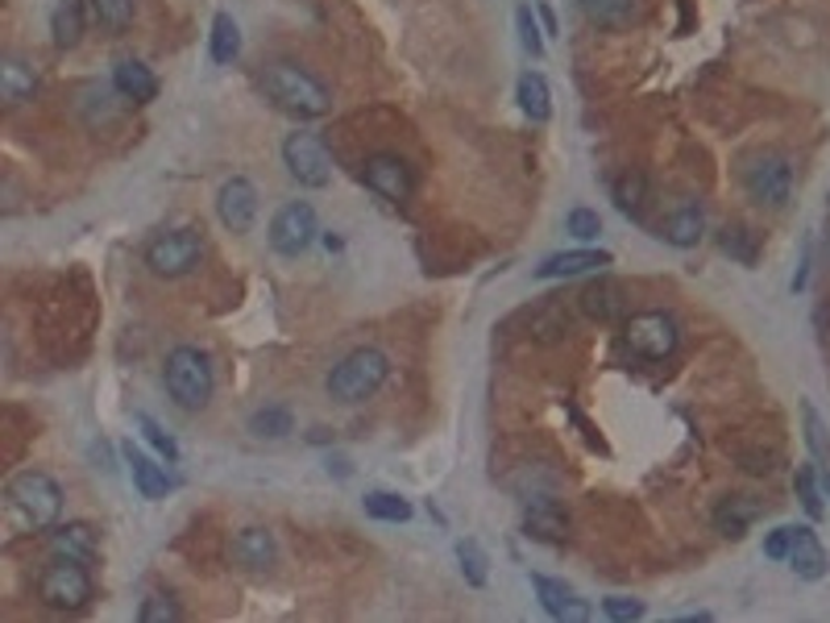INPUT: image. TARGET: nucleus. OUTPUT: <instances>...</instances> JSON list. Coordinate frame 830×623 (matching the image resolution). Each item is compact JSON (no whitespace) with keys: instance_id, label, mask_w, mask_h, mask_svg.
<instances>
[{"instance_id":"nucleus-1","label":"nucleus","mask_w":830,"mask_h":623,"mask_svg":"<svg viewBox=\"0 0 830 623\" xmlns=\"http://www.w3.org/2000/svg\"><path fill=\"white\" fill-rule=\"evenodd\" d=\"M63 515V487L46 469H22L4 482V520L13 533H50Z\"/></svg>"},{"instance_id":"nucleus-2","label":"nucleus","mask_w":830,"mask_h":623,"mask_svg":"<svg viewBox=\"0 0 830 623\" xmlns=\"http://www.w3.org/2000/svg\"><path fill=\"white\" fill-rule=\"evenodd\" d=\"M263 91L270 96V105L274 109H283L286 117H295V121H316V117H328L332 112V91L320 75H312L307 68L300 63H270L263 71Z\"/></svg>"},{"instance_id":"nucleus-3","label":"nucleus","mask_w":830,"mask_h":623,"mask_svg":"<svg viewBox=\"0 0 830 623\" xmlns=\"http://www.w3.org/2000/svg\"><path fill=\"white\" fill-rule=\"evenodd\" d=\"M162 382H167V395L183 412H204L212 403L217 391V375H212V357L196 350V345H175L167 354L162 366Z\"/></svg>"},{"instance_id":"nucleus-4","label":"nucleus","mask_w":830,"mask_h":623,"mask_svg":"<svg viewBox=\"0 0 830 623\" xmlns=\"http://www.w3.org/2000/svg\"><path fill=\"white\" fill-rule=\"evenodd\" d=\"M391 375V362L382 350H353L350 357H341L328 375V395L337 403H366L370 395H378V387Z\"/></svg>"},{"instance_id":"nucleus-5","label":"nucleus","mask_w":830,"mask_h":623,"mask_svg":"<svg viewBox=\"0 0 830 623\" xmlns=\"http://www.w3.org/2000/svg\"><path fill=\"white\" fill-rule=\"evenodd\" d=\"M91 595H96V586H91L88 565H80V561L54 557L42 574H38V599H42L50 611H66V615H75V611H84V607H88Z\"/></svg>"},{"instance_id":"nucleus-6","label":"nucleus","mask_w":830,"mask_h":623,"mask_svg":"<svg viewBox=\"0 0 830 623\" xmlns=\"http://www.w3.org/2000/svg\"><path fill=\"white\" fill-rule=\"evenodd\" d=\"M743 192L760 208H772L781 212L789 200H793V162L777 150H765V155H752L743 162Z\"/></svg>"},{"instance_id":"nucleus-7","label":"nucleus","mask_w":830,"mask_h":623,"mask_svg":"<svg viewBox=\"0 0 830 623\" xmlns=\"http://www.w3.org/2000/svg\"><path fill=\"white\" fill-rule=\"evenodd\" d=\"M142 262L158 279H183L204 262V237H199V229H167V233L150 237Z\"/></svg>"},{"instance_id":"nucleus-8","label":"nucleus","mask_w":830,"mask_h":623,"mask_svg":"<svg viewBox=\"0 0 830 623\" xmlns=\"http://www.w3.org/2000/svg\"><path fill=\"white\" fill-rule=\"evenodd\" d=\"M623 341H627V350H632L635 357L664 362V357L678 354L681 329L669 312H635V316H627V325H623Z\"/></svg>"},{"instance_id":"nucleus-9","label":"nucleus","mask_w":830,"mask_h":623,"mask_svg":"<svg viewBox=\"0 0 830 623\" xmlns=\"http://www.w3.org/2000/svg\"><path fill=\"white\" fill-rule=\"evenodd\" d=\"M316 233H320L316 208L304 200L283 204V208L274 212V221H270V245H274V254H283V258H300V254H307L312 242H316Z\"/></svg>"},{"instance_id":"nucleus-10","label":"nucleus","mask_w":830,"mask_h":623,"mask_svg":"<svg viewBox=\"0 0 830 623\" xmlns=\"http://www.w3.org/2000/svg\"><path fill=\"white\" fill-rule=\"evenodd\" d=\"M283 162L286 175L300 187H328L332 183V155L316 134H291L283 142Z\"/></svg>"},{"instance_id":"nucleus-11","label":"nucleus","mask_w":830,"mask_h":623,"mask_svg":"<svg viewBox=\"0 0 830 623\" xmlns=\"http://www.w3.org/2000/svg\"><path fill=\"white\" fill-rule=\"evenodd\" d=\"M362 183L370 187L374 196H382V200H391V204L412 200V192H415L412 167H407L399 155H370L366 158V162H362Z\"/></svg>"},{"instance_id":"nucleus-12","label":"nucleus","mask_w":830,"mask_h":623,"mask_svg":"<svg viewBox=\"0 0 830 623\" xmlns=\"http://www.w3.org/2000/svg\"><path fill=\"white\" fill-rule=\"evenodd\" d=\"M217 217L229 233H249L254 217H258V187L245 175L224 179L217 192Z\"/></svg>"},{"instance_id":"nucleus-13","label":"nucleus","mask_w":830,"mask_h":623,"mask_svg":"<svg viewBox=\"0 0 830 623\" xmlns=\"http://www.w3.org/2000/svg\"><path fill=\"white\" fill-rule=\"evenodd\" d=\"M614 258L611 249H561V254H548L540 267L532 270L536 279H577V274H594V270H607Z\"/></svg>"},{"instance_id":"nucleus-14","label":"nucleus","mask_w":830,"mask_h":623,"mask_svg":"<svg viewBox=\"0 0 830 623\" xmlns=\"http://www.w3.org/2000/svg\"><path fill=\"white\" fill-rule=\"evenodd\" d=\"M46 545H50V553L54 557L80 561V565H91V561H96V549H100L96 528H91L88 520H66V524H59V528H50Z\"/></svg>"},{"instance_id":"nucleus-15","label":"nucleus","mask_w":830,"mask_h":623,"mask_svg":"<svg viewBox=\"0 0 830 623\" xmlns=\"http://www.w3.org/2000/svg\"><path fill=\"white\" fill-rule=\"evenodd\" d=\"M532 590H536V599H540V607H545L552 620H565V623L590 620V602L577 599L565 582H552V578H545V574H532Z\"/></svg>"},{"instance_id":"nucleus-16","label":"nucleus","mask_w":830,"mask_h":623,"mask_svg":"<svg viewBox=\"0 0 830 623\" xmlns=\"http://www.w3.org/2000/svg\"><path fill=\"white\" fill-rule=\"evenodd\" d=\"M827 565L830 561L818 533H814L809 524H797V528H793V545H789V570H793L797 578L818 582V578H827Z\"/></svg>"},{"instance_id":"nucleus-17","label":"nucleus","mask_w":830,"mask_h":623,"mask_svg":"<svg viewBox=\"0 0 830 623\" xmlns=\"http://www.w3.org/2000/svg\"><path fill=\"white\" fill-rule=\"evenodd\" d=\"M582 308L586 316H594L598 325H614V320H627V288L614 283V279H598L590 288L582 291Z\"/></svg>"},{"instance_id":"nucleus-18","label":"nucleus","mask_w":830,"mask_h":623,"mask_svg":"<svg viewBox=\"0 0 830 623\" xmlns=\"http://www.w3.org/2000/svg\"><path fill=\"white\" fill-rule=\"evenodd\" d=\"M125 466H130L133 487H137L142 499H150V503L167 499V490H171V474H167V466H158L150 453H142L133 441L125 445Z\"/></svg>"},{"instance_id":"nucleus-19","label":"nucleus","mask_w":830,"mask_h":623,"mask_svg":"<svg viewBox=\"0 0 830 623\" xmlns=\"http://www.w3.org/2000/svg\"><path fill=\"white\" fill-rule=\"evenodd\" d=\"M112 88L121 100H133V105H150L158 96V75H154L142 59H121L112 68Z\"/></svg>"},{"instance_id":"nucleus-20","label":"nucleus","mask_w":830,"mask_h":623,"mask_svg":"<svg viewBox=\"0 0 830 623\" xmlns=\"http://www.w3.org/2000/svg\"><path fill=\"white\" fill-rule=\"evenodd\" d=\"M229 553H233V561H237L241 570L263 574V570L274 565V536L266 533V528H241V533H233Z\"/></svg>"},{"instance_id":"nucleus-21","label":"nucleus","mask_w":830,"mask_h":623,"mask_svg":"<svg viewBox=\"0 0 830 623\" xmlns=\"http://www.w3.org/2000/svg\"><path fill=\"white\" fill-rule=\"evenodd\" d=\"M701 233H706V212H701L698 200L678 204V208L664 217V224H660V237H664L669 245H678V249H689V245H698Z\"/></svg>"},{"instance_id":"nucleus-22","label":"nucleus","mask_w":830,"mask_h":623,"mask_svg":"<svg viewBox=\"0 0 830 623\" xmlns=\"http://www.w3.org/2000/svg\"><path fill=\"white\" fill-rule=\"evenodd\" d=\"M760 515H765V503H760V499L731 494V499H722V508L715 512V528H719L722 536H731V540H743Z\"/></svg>"},{"instance_id":"nucleus-23","label":"nucleus","mask_w":830,"mask_h":623,"mask_svg":"<svg viewBox=\"0 0 830 623\" xmlns=\"http://www.w3.org/2000/svg\"><path fill=\"white\" fill-rule=\"evenodd\" d=\"M34 91H38V71L29 68L25 59H17V54L0 59V100H4L9 109L34 100Z\"/></svg>"},{"instance_id":"nucleus-24","label":"nucleus","mask_w":830,"mask_h":623,"mask_svg":"<svg viewBox=\"0 0 830 623\" xmlns=\"http://www.w3.org/2000/svg\"><path fill=\"white\" fill-rule=\"evenodd\" d=\"M88 25H91L88 0H59V9H54V17H50L54 46H59V50L80 46V38H84V29H88Z\"/></svg>"},{"instance_id":"nucleus-25","label":"nucleus","mask_w":830,"mask_h":623,"mask_svg":"<svg viewBox=\"0 0 830 623\" xmlns=\"http://www.w3.org/2000/svg\"><path fill=\"white\" fill-rule=\"evenodd\" d=\"M524 528L527 536H540V540H565L569 520L552 499H532L524 512Z\"/></svg>"},{"instance_id":"nucleus-26","label":"nucleus","mask_w":830,"mask_h":623,"mask_svg":"<svg viewBox=\"0 0 830 623\" xmlns=\"http://www.w3.org/2000/svg\"><path fill=\"white\" fill-rule=\"evenodd\" d=\"M515 96H520V109H524L527 121L545 125L548 117H552V91H548V84H545V75H540V71H524V75H520V88H515Z\"/></svg>"},{"instance_id":"nucleus-27","label":"nucleus","mask_w":830,"mask_h":623,"mask_svg":"<svg viewBox=\"0 0 830 623\" xmlns=\"http://www.w3.org/2000/svg\"><path fill=\"white\" fill-rule=\"evenodd\" d=\"M577 9L598 29H627L635 22V0H577Z\"/></svg>"},{"instance_id":"nucleus-28","label":"nucleus","mask_w":830,"mask_h":623,"mask_svg":"<svg viewBox=\"0 0 830 623\" xmlns=\"http://www.w3.org/2000/svg\"><path fill=\"white\" fill-rule=\"evenodd\" d=\"M137 13V0H88V17L100 34H125Z\"/></svg>"},{"instance_id":"nucleus-29","label":"nucleus","mask_w":830,"mask_h":623,"mask_svg":"<svg viewBox=\"0 0 830 623\" xmlns=\"http://www.w3.org/2000/svg\"><path fill=\"white\" fill-rule=\"evenodd\" d=\"M611 200H614V208H619L623 217L639 221V217H644V208H648V179L639 175V171L619 175L614 179V187H611Z\"/></svg>"},{"instance_id":"nucleus-30","label":"nucleus","mask_w":830,"mask_h":623,"mask_svg":"<svg viewBox=\"0 0 830 623\" xmlns=\"http://www.w3.org/2000/svg\"><path fill=\"white\" fill-rule=\"evenodd\" d=\"M208 50H212V63H220V68L237 63L241 25L233 22V13H217V17H212V38H208Z\"/></svg>"},{"instance_id":"nucleus-31","label":"nucleus","mask_w":830,"mask_h":623,"mask_svg":"<svg viewBox=\"0 0 830 623\" xmlns=\"http://www.w3.org/2000/svg\"><path fill=\"white\" fill-rule=\"evenodd\" d=\"M249 432L263 437V441H283L286 432H295V416H291V407L270 403V407H258V412L249 416Z\"/></svg>"},{"instance_id":"nucleus-32","label":"nucleus","mask_w":830,"mask_h":623,"mask_svg":"<svg viewBox=\"0 0 830 623\" xmlns=\"http://www.w3.org/2000/svg\"><path fill=\"white\" fill-rule=\"evenodd\" d=\"M362 508L370 520H382V524H407L412 520V503L403 494H391V490H370L362 499Z\"/></svg>"},{"instance_id":"nucleus-33","label":"nucleus","mask_w":830,"mask_h":623,"mask_svg":"<svg viewBox=\"0 0 830 623\" xmlns=\"http://www.w3.org/2000/svg\"><path fill=\"white\" fill-rule=\"evenodd\" d=\"M722 249H727L735 262L752 267V262L760 258V237H756L747 224H727V229H722Z\"/></svg>"},{"instance_id":"nucleus-34","label":"nucleus","mask_w":830,"mask_h":623,"mask_svg":"<svg viewBox=\"0 0 830 623\" xmlns=\"http://www.w3.org/2000/svg\"><path fill=\"white\" fill-rule=\"evenodd\" d=\"M802 420H806V445L809 453H814V462L827 469L830 466V432H827V424H822V416L814 412V403H802Z\"/></svg>"},{"instance_id":"nucleus-35","label":"nucleus","mask_w":830,"mask_h":623,"mask_svg":"<svg viewBox=\"0 0 830 623\" xmlns=\"http://www.w3.org/2000/svg\"><path fill=\"white\" fill-rule=\"evenodd\" d=\"M133 424L142 428V437H146V441L154 445V453H158V457H167V466H179L175 437H171V432H162V424L154 420V416H146V412H137V416H133Z\"/></svg>"},{"instance_id":"nucleus-36","label":"nucleus","mask_w":830,"mask_h":623,"mask_svg":"<svg viewBox=\"0 0 830 623\" xmlns=\"http://www.w3.org/2000/svg\"><path fill=\"white\" fill-rule=\"evenodd\" d=\"M457 561L469 586H486V553L478 549V540H457Z\"/></svg>"},{"instance_id":"nucleus-37","label":"nucleus","mask_w":830,"mask_h":623,"mask_svg":"<svg viewBox=\"0 0 830 623\" xmlns=\"http://www.w3.org/2000/svg\"><path fill=\"white\" fill-rule=\"evenodd\" d=\"M515 25H520V42L532 59H545V34H540V25L532 17V4H520L515 9Z\"/></svg>"},{"instance_id":"nucleus-38","label":"nucleus","mask_w":830,"mask_h":623,"mask_svg":"<svg viewBox=\"0 0 830 623\" xmlns=\"http://www.w3.org/2000/svg\"><path fill=\"white\" fill-rule=\"evenodd\" d=\"M565 233L569 237H577V242H598L602 217H598L594 208H573V212L565 217Z\"/></svg>"},{"instance_id":"nucleus-39","label":"nucleus","mask_w":830,"mask_h":623,"mask_svg":"<svg viewBox=\"0 0 830 623\" xmlns=\"http://www.w3.org/2000/svg\"><path fill=\"white\" fill-rule=\"evenodd\" d=\"M793 487H797V499H802V508H806L809 520H822V494L814 487V469L809 466H797V478H793Z\"/></svg>"},{"instance_id":"nucleus-40","label":"nucleus","mask_w":830,"mask_h":623,"mask_svg":"<svg viewBox=\"0 0 830 623\" xmlns=\"http://www.w3.org/2000/svg\"><path fill=\"white\" fill-rule=\"evenodd\" d=\"M137 620L142 623H175V620H183V611H179L175 599H167V595H150V599L142 602Z\"/></svg>"},{"instance_id":"nucleus-41","label":"nucleus","mask_w":830,"mask_h":623,"mask_svg":"<svg viewBox=\"0 0 830 623\" xmlns=\"http://www.w3.org/2000/svg\"><path fill=\"white\" fill-rule=\"evenodd\" d=\"M602 615H607V620H614V623L644 620V602L627 599V595H611V599H602Z\"/></svg>"},{"instance_id":"nucleus-42","label":"nucleus","mask_w":830,"mask_h":623,"mask_svg":"<svg viewBox=\"0 0 830 623\" xmlns=\"http://www.w3.org/2000/svg\"><path fill=\"white\" fill-rule=\"evenodd\" d=\"M789 545H793V528H772L765 536V557L768 561H789Z\"/></svg>"},{"instance_id":"nucleus-43","label":"nucleus","mask_w":830,"mask_h":623,"mask_svg":"<svg viewBox=\"0 0 830 623\" xmlns=\"http://www.w3.org/2000/svg\"><path fill=\"white\" fill-rule=\"evenodd\" d=\"M536 9H540V22H545V34H548V38H557V13H552V4H548V0H540Z\"/></svg>"},{"instance_id":"nucleus-44","label":"nucleus","mask_w":830,"mask_h":623,"mask_svg":"<svg viewBox=\"0 0 830 623\" xmlns=\"http://www.w3.org/2000/svg\"><path fill=\"white\" fill-rule=\"evenodd\" d=\"M822 487H827V494H830V466L822 469Z\"/></svg>"},{"instance_id":"nucleus-45","label":"nucleus","mask_w":830,"mask_h":623,"mask_svg":"<svg viewBox=\"0 0 830 623\" xmlns=\"http://www.w3.org/2000/svg\"><path fill=\"white\" fill-rule=\"evenodd\" d=\"M827 254H830V245H827Z\"/></svg>"}]
</instances>
